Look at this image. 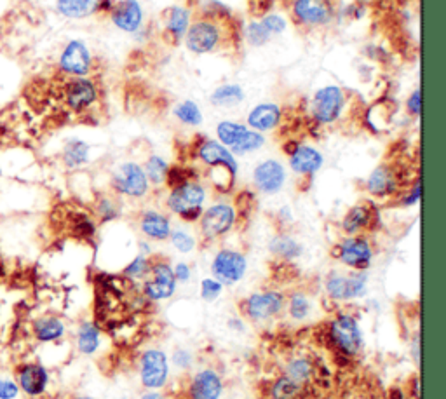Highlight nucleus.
<instances>
[{
    "instance_id": "obj_1",
    "label": "nucleus",
    "mask_w": 446,
    "mask_h": 399,
    "mask_svg": "<svg viewBox=\"0 0 446 399\" xmlns=\"http://www.w3.org/2000/svg\"><path fill=\"white\" fill-rule=\"evenodd\" d=\"M196 159L209 171V180L220 192H228L234 188V182L237 178L239 164L234 154L223 146L222 143L202 138L194 150Z\"/></svg>"
},
{
    "instance_id": "obj_2",
    "label": "nucleus",
    "mask_w": 446,
    "mask_h": 399,
    "mask_svg": "<svg viewBox=\"0 0 446 399\" xmlns=\"http://www.w3.org/2000/svg\"><path fill=\"white\" fill-rule=\"evenodd\" d=\"M326 345L336 356L352 359L365 349V338L359 321L351 312H336L326 325Z\"/></svg>"
},
{
    "instance_id": "obj_3",
    "label": "nucleus",
    "mask_w": 446,
    "mask_h": 399,
    "mask_svg": "<svg viewBox=\"0 0 446 399\" xmlns=\"http://www.w3.org/2000/svg\"><path fill=\"white\" fill-rule=\"evenodd\" d=\"M206 199H208L206 187L197 178L189 180L170 188L166 208L185 224H196L204 212Z\"/></svg>"
},
{
    "instance_id": "obj_4",
    "label": "nucleus",
    "mask_w": 446,
    "mask_h": 399,
    "mask_svg": "<svg viewBox=\"0 0 446 399\" xmlns=\"http://www.w3.org/2000/svg\"><path fill=\"white\" fill-rule=\"evenodd\" d=\"M227 21L215 20V18L201 16L199 20L192 21L187 30L183 42L192 54H209L218 49H222L228 40V33L223 26Z\"/></svg>"
},
{
    "instance_id": "obj_5",
    "label": "nucleus",
    "mask_w": 446,
    "mask_h": 399,
    "mask_svg": "<svg viewBox=\"0 0 446 399\" xmlns=\"http://www.w3.org/2000/svg\"><path fill=\"white\" fill-rule=\"evenodd\" d=\"M237 224V209L230 202H215L199 218V232L206 243L222 239Z\"/></svg>"
},
{
    "instance_id": "obj_6",
    "label": "nucleus",
    "mask_w": 446,
    "mask_h": 399,
    "mask_svg": "<svg viewBox=\"0 0 446 399\" xmlns=\"http://www.w3.org/2000/svg\"><path fill=\"white\" fill-rule=\"evenodd\" d=\"M347 96L340 86L328 84L322 86L314 93L312 101H310V114L312 120L319 126H329L335 124L342 117L344 108H346Z\"/></svg>"
},
{
    "instance_id": "obj_7",
    "label": "nucleus",
    "mask_w": 446,
    "mask_h": 399,
    "mask_svg": "<svg viewBox=\"0 0 446 399\" xmlns=\"http://www.w3.org/2000/svg\"><path fill=\"white\" fill-rule=\"evenodd\" d=\"M110 187L115 195L129 199H143L150 192V183L143 166L134 161H126L115 168V171L112 173Z\"/></svg>"
},
{
    "instance_id": "obj_8",
    "label": "nucleus",
    "mask_w": 446,
    "mask_h": 399,
    "mask_svg": "<svg viewBox=\"0 0 446 399\" xmlns=\"http://www.w3.org/2000/svg\"><path fill=\"white\" fill-rule=\"evenodd\" d=\"M176 282L173 267L164 258H150V272L143 279L141 293L150 302H166L173 299L176 293Z\"/></svg>"
},
{
    "instance_id": "obj_9",
    "label": "nucleus",
    "mask_w": 446,
    "mask_h": 399,
    "mask_svg": "<svg viewBox=\"0 0 446 399\" xmlns=\"http://www.w3.org/2000/svg\"><path fill=\"white\" fill-rule=\"evenodd\" d=\"M331 255L351 270H368L375 258V248L368 236H346Z\"/></svg>"
},
{
    "instance_id": "obj_10",
    "label": "nucleus",
    "mask_w": 446,
    "mask_h": 399,
    "mask_svg": "<svg viewBox=\"0 0 446 399\" xmlns=\"http://www.w3.org/2000/svg\"><path fill=\"white\" fill-rule=\"evenodd\" d=\"M241 312L246 319L253 323H264L279 316L286 307V299L277 289H267V291H257L246 296L241 303Z\"/></svg>"
},
{
    "instance_id": "obj_11",
    "label": "nucleus",
    "mask_w": 446,
    "mask_h": 399,
    "mask_svg": "<svg viewBox=\"0 0 446 399\" xmlns=\"http://www.w3.org/2000/svg\"><path fill=\"white\" fill-rule=\"evenodd\" d=\"M290 13L295 25L305 30L321 28L335 18L333 0H291Z\"/></svg>"
},
{
    "instance_id": "obj_12",
    "label": "nucleus",
    "mask_w": 446,
    "mask_h": 399,
    "mask_svg": "<svg viewBox=\"0 0 446 399\" xmlns=\"http://www.w3.org/2000/svg\"><path fill=\"white\" fill-rule=\"evenodd\" d=\"M366 192L375 199L399 197L401 192L406 188L404 176L401 169L392 163H384L373 169L366 178Z\"/></svg>"
},
{
    "instance_id": "obj_13",
    "label": "nucleus",
    "mask_w": 446,
    "mask_h": 399,
    "mask_svg": "<svg viewBox=\"0 0 446 399\" xmlns=\"http://www.w3.org/2000/svg\"><path fill=\"white\" fill-rule=\"evenodd\" d=\"M248 272V260L245 253L232 248H222L216 251L211 262L213 279H216L223 286H234L245 279Z\"/></svg>"
},
{
    "instance_id": "obj_14",
    "label": "nucleus",
    "mask_w": 446,
    "mask_h": 399,
    "mask_svg": "<svg viewBox=\"0 0 446 399\" xmlns=\"http://www.w3.org/2000/svg\"><path fill=\"white\" fill-rule=\"evenodd\" d=\"M100 88L91 77H70L63 86L65 107L74 114L88 112L98 101Z\"/></svg>"
},
{
    "instance_id": "obj_15",
    "label": "nucleus",
    "mask_w": 446,
    "mask_h": 399,
    "mask_svg": "<svg viewBox=\"0 0 446 399\" xmlns=\"http://www.w3.org/2000/svg\"><path fill=\"white\" fill-rule=\"evenodd\" d=\"M58 69L66 77H89L93 70L91 49L81 39L69 40L58 58Z\"/></svg>"
},
{
    "instance_id": "obj_16",
    "label": "nucleus",
    "mask_w": 446,
    "mask_h": 399,
    "mask_svg": "<svg viewBox=\"0 0 446 399\" xmlns=\"http://www.w3.org/2000/svg\"><path fill=\"white\" fill-rule=\"evenodd\" d=\"M170 380V359L160 349H147L140 356V382L145 389L159 391Z\"/></svg>"
},
{
    "instance_id": "obj_17",
    "label": "nucleus",
    "mask_w": 446,
    "mask_h": 399,
    "mask_svg": "<svg viewBox=\"0 0 446 399\" xmlns=\"http://www.w3.org/2000/svg\"><path fill=\"white\" fill-rule=\"evenodd\" d=\"M378 209L373 202L365 201L352 206L348 212L344 214L340 221V229L346 236H366L377 229L378 224Z\"/></svg>"
},
{
    "instance_id": "obj_18",
    "label": "nucleus",
    "mask_w": 446,
    "mask_h": 399,
    "mask_svg": "<svg viewBox=\"0 0 446 399\" xmlns=\"http://www.w3.org/2000/svg\"><path fill=\"white\" fill-rule=\"evenodd\" d=\"M14 376H16L14 380H16L20 391L28 398L44 396L51 380L49 370L37 361L21 363L14 371Z\"/></svg>"
},
{
    "instance_id": "obj_19",
    "label": "nucleus",
    "mask_w": 446,
    "mask_h": 399,
    "mask_svg": "<svg viewBox=\"0 0 446 399\" xmlns=\"http://www.w3.org/2000/svg\"><path fill=\"white\" fill-rule=\"evenodd\" d=\"M286 183V169L276 159L262 161L253 169V185L260 194H279Z\"/></svg>"
},
{
    "instance_id": "obj_20",
    "label": "nucleus",
    "mask_w": 446,
    "mask_h": 399,
    "mask_svg": "<svg viewBox=\"0 0 446 399\" xmlns=\"http://www.w3.org/2000/svg\"><path fill=\"white\" fill-rule=\"evenodd\" d=\"M110 21L124 33H136L143 28V7L138 0H119L110 11Z\"/></svg>"
},
{
    "instance_id": "obj_21",
    "label": "nucleus",
    "mask_w": 446,
    "mask_h": 399,
    "mask_svg": "<svg viewBox=\"0 0 446 399\" xmlns=\"http://www.w3.org/2000/svg\"><path fill=\"white\" fill-rule=\"evenodd\" d=\"M189 399H220L223 394L222 376L213 368H202L189 380Z\"/></svg>"
},
{
    "instance_id": "obj_22",
    "label": "nucleus",
    "mask_w": 446,
    "mask_h": 399,
    "mask_svg": "<svg viewBox=\"0 0 446 399\" xmlns=\"http://www.w3.org/2000/svg\"><path fill=\"white\" fill-rule=\"evenodd\" d=\"M290 168L300 178H312L324 164V156L310 145L298 143L293 152L288 156Z\"/></svg>"
},
{
    "instance_id": "obj_23",
    "label": "nucleus",
    "mask_w": 446,
    "mask_h": 399,
    "mask_svg": "<svg viewBox=\"0 0 446 399\" xmlns=\"http://www.w3.org/2000/svg\"><path fill=\"white\" fill-rule=\"evenodd\" d=\"M283 122V108L277 103H258L250 110L246 126L258 133L274 131Z\"/></svg>"
},
{
    "instance_id": "obj_24",
    "label": "nucleus",
    "mask_w": 446,
    "mask_h": 399,
    "mask_svg": "<svg viewBox=\"0 0 446 399\" xmlns=\"http://www.w3.org/2000/svg\"><path fill=\"white\" fill-rule=\"evenodd\" d=\"M138 225H140L141 234L147 237L148 241H153V243L168 241L171 236V231H173L170 216L166 213L157 212V209H145L140 214Z\"/></svg>"
},
{
    "instance_id": "obj_25",
    "label": "nucleus",
    "mask_w": 446,
    "mask_h": 399,
    "mask_svg": "<svg viewBox=\"0 0 446 399\" xmlns=\"http://www.w3.org/2000/svg\"><path fill=\"white\" fill-rule=\"evenodd\" d=\"M190 21V11L183 6H173L164 13V35L171 44H180L185 37Z\"/></svg>"
},
{
    "instance_id": "obj_26",
    "label": "nucleus",
    "mask_w": 446,
    "mask_h": 399,
    "mask_svg": "<svg viewBox=\"0 0 446 399\" xmlns=\"http://www.w3.org/2000/svg\"><path fill=\"white\" fill-rule=\"evenodd\" d=\"M103 0H56V11L66 20H84L100 13Z\"/></svg>"
},
{
    "instance_id": "obj_27",
    "label": "nucleus",
    "mask_w": 446,
    "mask_h": 399,
    "mask_svg": "<svg viewBox=\"0 0 446 399\" xmlns=\"http://www.w3.org/2000/svg\"><path fill=\"white\" fill-rule=\"evenodd\" d=\"M32 333L35 340L42 342V344H51V342H58L59 338L65 337L66 326L56 316H44L33 321Z\"/></svg>"
},
{
    "instance_id": "obj_28",
    "label": "nucleus",
    "mask_w": 446,
    "mask_h": 399,
    "mask_svg": "<svg viewBox=\"0 0 446 399\" xmlns=\"http://www.w3.org/2000/svg\"><path fill=\"white\" fill-rule=\"evenodd\" d=\"M269 251L276 258L284 260V262H293L303 255V246L297 237L279 232L269 243Z\"/></svg>"
},
{
    "instance_id": "obj_29",
    "label": "nucleus",
    "mask_w": 446,
    "mask_h": 399,
    "mask_svg": "<svg viewBox=\"0 0 446 399\" xmlns=\"http://www.w3.org/2000/svg\"><path fill=\"white\" fill-rule=\"evenodd\" d=\"M307 387L309 386H303V383L297 382V380L284 374L277 376L276 380H272L267 393L271 399H305Z\"/></svg>"
},
{
    "instance_id": "obj_30",
    "label": "nucleus",
    "mask_w": 446,
    "mask_h": 399,
    "mask_svg": "<svg viewBox=\"0 0 446 399\" xmlns=\"http://www.w3.org/2000/svg\"><path fill=\"white\" fill-rule=\"evenodd\" d=\"M89 154H91V146L84 140H78V138H70L65 141L61 152V161L65 164V168L69 169H78L82 166L89 163Z\"/></svg>"
},
{
    "instance_id": "obj_31",
    "label": "nucleus",
    "mask_w": 446,
    "mask_h": 399,
    "mask_svg": "<svg viewBox=\"0 0 446 399\" xmlns=\"http://www.w3.org/2000/svg\"><path fill=\"white\" fill-rule=\"evenodd\" d=\"M77 351L84 356H93L100 349L101 330L93 321H82L77 328Z\"/></svg>"
},
{
    "instance_id": "obj_32",
    "label": "nucleus",
    "mask_w": 446,
    "mask_h": 399,
    "mask_svg": "<svg viewBox=\"0 0 446 399\" xmlns=\"http://www.w3.org/2000/svg\"><path fill=\"white\" fill-rule=\"evenodd\" d=\"M246 93L239 84H223L209 96V103L216 108H234L245 101Z\"/></svg>"
},
{
    "instance_id": "obj_33",
    "label": "nucleus",
    "mask_w": 446,
    "mask_h": 399,
    "mask_svg": "<svg viewBox=\"0 0 446 399\" xmlns=\"http://www.w3.org/2000/svg\"><path fill=\"white\" fill-rule=\"evenodd\" d=\"M317 370L319 368L314 364L312 359H309L305 356H297L288 361L284 374L291 376L293 380H297V382L303 383V386H310V382L314 378H317Z\"/></svg>"
},
{
    "instance_id": "obj_34",
    "label": "nucleus",
    "mask_w": 446,
    "mask_h": 399,
    "mask_svg": "<svg viewBox=\"0 0 446 399\" xmlns=\"http://www.w3.org/2000/svg\"><path fill=\"white\" fill-rule=\"evenodd\" d=\"M250 127L242 122H235V120H222L216 126V141L222 143L228 150L235 145L246 133Z\"/></svg>"
},
{
    "instance_id": "obj_35",
    "label": "nucleus",
    "mask_w": 446,
    "mask_h": 399,
    "mask_svg": "<svg viewBox=\"0 0 446 399\" xmlns=\"http://www.w3.org/2000/svg\"><path fill=\"white\" fill-rule=\"evenodd\" d=\"M143 171H145V175H147L150 185H153V187L166 185L168 171H170V163H168L163 156H159V154H152V156H148L147 161H145Z\"/></svg>"
},
{
    "instance_id": "obj_36",
    "label": "nucleus",
    "mask_w": 446,
    "mask_h": 399,
    "mask_svg": "<svg viewBox=\"0 0 446 399\" xmlns=\"http://www.w3.org/2000/svg\"><path fill=\"white\" fill-rule=\"evenodd\" d=\"M173 115L176 120H180V122L190 127L201 126L202 120H204L201 107H199L196 101H192V100L180 101V103L173 108Z\"/></svg>"
},
{
    "instance_id": "obj_37",
    "label": "nucleus",
    "mask_w": 446,
    "mask_h": 399,
    "mask_svg": "<svg viewBox=\"0 0 446 399\" xmlns=\"http://www.w3.org/2000/svg\"><path fill=\"white\" fill-rule=\"evenodd\" d=\"M368 270H352L347 274V288H346V302L363 299L368 291Z\"/></svg>"
},
{
    "instance_id": "obj_38",
    "label": "nucleus",
    "mask_w": 446,
    "mask_h": 399,
    "mask_svg": "<svg viewBox=\"0 0 446 399\" xmlns=\"http://www.w3.org/2000/svg\"><path fill=\"white\" fill-rule=\"evenodd\" d=\"M286 308L291 319H295V321H305L310 316V311H312V302H310L307 293L295 291L288 299Z\"/></svg>"
},
{
    "instance_id": "obj_39",
    "label": "nucleus",
    "mask_w": 446,
    "mask_h": 399,
    "mask_svg": "<svg viewBox=\"0 0 446 399\" xmlns=\"http://www.w3.org/2000/svg\"><path fill=\"white\" fill-rule=\"evenodd\" d=\"M264 145H265L264 133L248 129V133H246L241 140L232 146L230 152L234 154V156H246V154L257 152V150H260Z\"/></svg>"
},
{
    "instance_id": "obj_40",
    "label": "nucleus",
    "mask_w": 446,
    "mask_h": 399,
    "mask_svg": "<svg viewBox=\"0 0 446 399\" xmlns=\"http://www.w3.org/2000/svg\"><path fill=\"white\" fill-rule=\"evenodd\" d=\"M95 212L101 224H108V221H114L121 216V206H119L117 199L115 197H110V195H101L98 201H96Z\"/></svg>"
},
{
    "instance_id": "obj_41",
    "label": "nucleus",
    "mask_w": 446,
    "mask_h": 399,
    "mask_svg": "<svg viewBox=\"0 0 446 399\" xmlns=\"http://www.w3.org/2000/svg\"><path fill=\"white\" fill-rule=\"evenodd\" d=\"M347 274L331 272L324 281V291L333 302H346Z\"/></svg>"
},
{
    "instance_id": "obj_42",
    "label": "nucleus",
    "mask_w": 446,
    "mask_h": 399,
    "mask_svg": "<svg viewBox=\"0 0 446 399\" xmlns=\"http://www.w3.org/2000/svg\"><path fill=\"white\" fill-rule=\"evenodd\" d=\"M150 272V258L145 257V255H138L131 260L129 263L124 267L122 270V276L129 281H138V279H145Z\"/></svg>"
},
{
    "instance_id": "obj_43",
    "label": "nucleus",
    "mask_w": 446,
    "mask_h": 399,
    "mask_svg": "<svg viewBox=\"0 0 446 399\" xmlns=\"http://www.w3.org/2000/svg\"><path fill=\"white\" fill-rule=\"evenodd\" d=\"M245 37H246V40H248L250 46H253V47H264L272 40V35L264 28V25L260 23V20L250 21V23L246 25Z\"/></svg>"
},
{
    "instance_id": "obj_44",
    "label": "nucleus",
    "mask_w": 446,
    "mask_h": 399,
    "mask_svg": "<svg viewBox=\"0 0 446 399\" xmlns=\"http://www.w3.org/2000/svg\"><path fill=\"white\" fill-rule=\"evenodd\" d=\"M170 241H171V244H173L175 250L183 255L192 253L197 246L196 237L190 234L189 231H185V229H173V231H171Z\"/></svg>"
},
{
    "instance_id": "obj_45",
    "label": "nucleus",
    "mask_w": 446,
    "mask_h": 399,
    "mask_svg": "<svg viewBox=\"0 0 446 399\" xmlns=\"http://www.w3.org/2000/svg\"><path fill=\"white\" fill-rule=\"evenodd\" d=\"M72 232L81 239H91L96 234V221L89 214H77L72 220Z\"/></svg>"
},
{
    "instance_id": "obj_46",
    "label": "nucleus",
    "mask_w": 446,
    "mask_h": 399,
    "mask_svg": "<svg viewBox=\"0 0 446 399\" xmlns=\"http://www.w3.org/2000/svg\"><path fill=\"white\" fill-rule=\"evenodd\" d=\"M421 197H422V182H421V176H418V178L413 180V183H411L410 187H406L403 192H401L399 204L410 208V206L418 204V202H421Z\"/></svg>"
},
{
    "instance_id": "obj_47",
    "label": "nucleus",
    "mask_w": 446,
    "mask_h": 399,
    "mask_svg": "<svg viewBox=\"0 0 446 399\" xmlns=\"http://www.w3.org/2000/svg\"><path fill=\"white\" fill-rule=\"evenodd\" d=\"M201 299L204 300V302L211 303L215 302L216 299H220V295L223 293V284H220L218 281L213 279V277H204V279L201 281Z\"/></svg>"
},
{
    "instance_id": "obj_48",
    "label": "nucleus",
    "mask_w": 446,
    "mask_h": 399,
    "mask_svg": "<svg viewBox=\"0 0 446 399\" xmlns=\"http://www.w3.org/2000/svg\"><path fill=\"white\" fill-rule=\"evenodd\" d=\"M260 23L264 25V28L267 30L271 35H281V33H284V30L288 28V21L284 20L281 14H276V13H267L265 16H262Z\"/></svg>"
},
{
    "instance_id": "obj_49",
    "label": "nucleus",
    "mask_w": 446,
    "mask_h": 399,
    "mask_svg": "<svg viewBox=\"0 0 446 399\" xmlns=\"http://www.w3.org/2000/svg\"><path fill=\"white\" fill-rule=\"evenodd\" d=\"M171 363H173V366L178 368V370H189L194 364V354L192 351H189V349H176V351L171 354Z\"/></svg>"
},
{
    "instance_id": "obj_50",
    "label": "nucleus",
    "mask_w": 446,
    "mask_h": 399,
    "mask_svg": "<svg viewBox=\"0 0 446 399\" xmlns=\"http://www.w3.org/2000/svg\"><path fill=\"white\" fill-rule=\"evenodd\" d=\"M406 112L411 115V117H421V112H422V91L421 88L413 89L410 96L406 100Z\"/></svg>"
},
{
    "instance_id": "obj_51",
    "label": "nucleus",
    "mask_w": 446,
    "mask_h": 399,
    "mask_svg": "<svg viewBox=\"0 0 446 399\" xmlns=\"http://www.w3.org/2000/svg\"><path fill=\"white\" fill-rule=\"evenodd\" d=\"M20 387L16 380L13 378H0V399H16L20 396Z\"/></svg>"
},
{
    "instance_id": "obj_52",
    "label": "nucleus",
    "mask_w": 446,
    "mask_h": 399,
    "mask_svg": "<svg viewBox=\"0 0 446 399\" xmlns=\"http://www.w3.org/2000/svg\"><path fill=\"white\" fill-rule=\"evenodd\" d=\"M173 274L176 282L187 284V282H190V277H192V269H190V265L187 262H178L173 267Z\"/></svg>"
},
{
    "instance_id": "obj_53",
    "label": "nucleus",
    "mask_w": 446,
    "mask_h": 399,
    "mask_svg": "<svg viewBox=\"0 0 446 399\" xmlns=\"http://www.w3.org/2000/svg\"><path fill=\"white\" fill-rule=\"evenodd\" d=\"M274 0H250V11L253 9V14L257 16H265L271 11Z\"/></svg>"
},
{
    "instance_id": "obj_54",
    "label": "nucleus",
    "mask_w": 446,
    "mask_h": 399,
    "mask_svg": "<svg viewBox=\"0 0 446 399\" xmlns=\"http://www.w3.org/2000/svg\"><path fill=\"white\" fill-rule=\"evenodd\" d=\"M410 351H411V356H413L415 364H421V335L418 333H415Z\"/></svg>"
},
{
    "instance_id": "obj_55",
    "label": "nucleus",
    "mask_w": 446,
    "mask_h": 399,
    "mask_svg": "<svg viewBox=\"0 0 446 399\" xmlns=\"http://www.w3.org/2000/svg\"><path fill=\"white\" fill-rule=\"evenodd\" d=\"M410 394L413 399H421V378L417 375L410 380Z\"/></svg>"
},
{
    "instance_id": "obj_56",
    "label": "nucleus",
    "mask_w": 446,
    "mask_h": 399,
    "mask_svg": "<svg viewBox=\"0 0 446 399\" xmlns=\"http://www.w3.org/2000/svg\"><path fill=\"white\" fill-rule=\"evenodd\" d=\"M389 399H406V393L403 389L392 387V389H389Z\"/></svg>"
},
{
    "instance_id": "obj_57",
    "label": "nucleus",
    "mask_w": 446,
    "mask_h": 399,
    "mask_svg": "<svg viewBox=\"0 0 446 399\" xmlns=\"http://www.w3.org/2000/svg\"><path fill=\"white\" fill-rule=\"evenodd\" d=\"M228 326H230V328L234 331H245L246 330V326L242 325L241 319H235V318L228 319Z\"/></svg>"
},
{
    "instance_id": "obj_58",
    "label": "nucleus",
    "mask_w": 446,
    "mask_h": 399,
    "mask_svg": "<svg viewBox=\"0 0 446 399\" xmlns=\"http://www.w3.org/2000/svg\"><path fill=\"white\" fill-rule=\"evenodd\" d=\"M140 399H168V398L164 396L163 393H159V391H148V393H145Z\"/></svg>"
},
{
    "instance_id": "obj_59",
    "label": "nucleus",
    "mask_w": 446,
    "mask_h": 399,
    "mask_svg": "<svg viewBox=\"0 0 446 399\" xmlns=\"http://www.w3.org/2000/svg\"><path fill=\"white\" fill-rule=\"evenodd\" d=\"M140 250H141L140 255H145V257H148V255L152 253V248H150V244L145 243V241H141L140 243Z\"/></svg>"
},
{
    "instance_id": "obj_60",
    "label": "nucleus",
    "mask_w": 446,
    "mask_h": 399,
    "mask_svg": "<svg viewBox=\"0 0 446 399\" xmlns=\"http://www.w3.org/2000/svg\"><path fill=\"white\" fill-rule=\"evenodd\" d=\"M72 399H95V398H91V396H75Z\"/></svg>"
},
{
    "instance_id": "obj_61",
    "label": "nucleus",
    "mask_w": 446,
    "mask_h": 399,
    "mask_svg": "<svg viewBox=\"0 0 446 399\" xmlns=\"http://www.w3.org/2000/svg\"><path fill=\"white\" fill-rule=\"evenodd\" d=\"M4 277V267H2V263H0V279H2Z\"/></svg>"
}]
</instances>
